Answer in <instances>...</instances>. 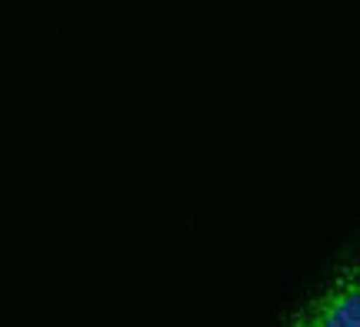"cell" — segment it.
<instances>
[{
	"label": "cell",
	"instance_id": "1",
	"mask_svg": "<svg viewBox=\"0 0 360 327\" xmlns=\"http://www.w3.org/2000/svg\"><path fill=\"white\" fill-rule=\"evenodd\" d=\"M294 327H360V288L357 267L347 264L327 288L310 301Z\"/></svg>",
	"mask_w": 360,
	"mask_h": 327
}]
</instances>
